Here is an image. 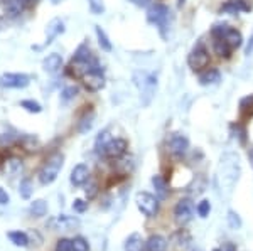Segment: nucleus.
<instances>
[{
    "mask_svg": "<svg viewBox=\"0 0 253 251\" xmlns=\"http://www.w3.org/2000/svg\"><path fill=\"white\" fill-rule=\"evenodd\" d=\"M133 83H135L138 93H140V100L144 107H149L152 98L157 93V76L154 72L147 71H135L133 72Z\"/></svg>",
    "mask_w": 253,
    "mask_h": 251,
    "instance_id": "3",
    "label": "nucleus"
},
{
    "mask_svg": "<svg viewBox=\"0 0 253 251\" xmlns=\"http://www.w3.org/2000/svg\"><path fill=\"white\" fill-rule=\"evenodd\" d=\"M126 148H128V143H126L125 139H112L108 142V145L105 147L103 153H101V157H105V159H112V160H117L120 159V157L125 155Z\"/></svg>",
    "mask_w": 253,
    "mask_h": 251,
    "instance_id": "13",
    "label": "nucleus"
},
{
    "mask_svg": "<svg viewBox=\"0 0 253 251\" xmlns=\"http://www.w3.org/2000/svg\"><path fill=\"white\" fill-rule=\"evenodd\" d=\"M88 209V201H83V199H75L73 202V211L78 213V214H83L84 211Z\"/></svg>",
    "mask_w": 253,
    "mask_h": 251,
    "instance_id": "40",
    "label": "nucleus"
},
{
    "mask_svg": "<svg viewBox=\"0 0 253 251\" xmlns=\"http://www.w3.org/2000/svg\"><path fill=\"white\" fill-rule=\"evenodd\" d=\"M81 83L86 88L88 91L96 93L105 88V74H103V68H96V70L88 71L86 74L81 78Z\"/></svg>",
    "mask_w": 253,
    "mask_h": 251,
    "instance_id": "11",
    "label": "nucleus"
},
{
    "mask_svg": "<svg viewBox=\"0 0 253 251\" xmlns=\"http://www.w3.org/2000/svg\"><path fill=\"white\" fill-rule=\"evenodd\" d=\"M240 176V159L235 153H224L221 157V164H219L218 177L221 182V187H228V191H231V187L236 184Z\"/></svg>",
    "mask_w": 253,
    "mask_h": 251,
    "instance_id": "2",
    "label": "nucleus"
},
{
    "mask_svg": "<svg viewBox=\"0 0 253 251\" xmlns=\"http://www.w3.org/2000/svg\"><path fill=\"white\" fill-rule=\"evenodd\" d=\"M29 213L34 217H44L47 214V202L44 199H36L34 202H31Z\"/></svg>",
    "mask_w": 253,
    "mask_h": 251,
    "instance_id": "28",
    "label": "nucleus"
},
{
    "mask_svg": "<svg viewBox=\"0 0 253 251\" xmlns=\"http://www.w3.org/2000/svg\"><path fill=\"white\" fill-rule=\"evenodd\" d=\"M64 32V22L61 19H52L51 22L47 24V27H46V46L47 44H51L52 40H54L56 37H58L59 34H63Z\"/></svg>",
    "mask_w": 253,
    "mask_h": 251,
    "instance_id": "18",
    "label": "nucleus"
},
{
    "mask_svg": "<svg viewBox=\"0 0 253 251\" xmlns=\"http://www.w3.org/2000/svg\"><path fill=\"white\" fill-rule=\"evenodd\" d=\"M135 204L138 208V211L144 214L145 217H156L159 213V199L156 196L149 192H137L135 194Z\"/></svg>",
    "mask_w": 253,
    "mask_h": 251,
    "instance_id": "7",
    "label": "nucleus"
},
{
    "mask_svg": "<svg viewBox=\"0 0 253 251\" xmlns=\"http://www.w3.org/2000/svg\"><path fill=\"white\" fill-rule=\"evenodd\" d=\"M32 192H34V187H32L31 179H22V180H20V185H19L20 197H22V199H31Z\"/></svg>",
    "mask_w": 253,
    "mask_h": 251,
    "instance_id": "30",
    "label": "nucleus"
},
{
    "mask_svg": "<svg viewBox=\"0 0 253 251\" xmlns=\"http://www.w3.org/2000/svg\"><path fill=\"white\" fill-rule=\"evenodd\" d=\"M54 251H73V240L61 238V240L56 243V250Z\"/></svg>",
    "mask_w": 253,
    "mask_h": 251,
    "instance_id": "39",
    "label": "nucleus"
},
{
    "mask_svg": "<svg viewBox=\"0 0 253 251\" xmlns=\"http://www.w3.org/2000/svg\"><path fill=\"white\" fill-rule=\"evenodd\" d=\"M7 165L10 167V174H17L19 171H22V164H20L19 160H15V159L7 162Z\"/></svg>",
    "mask_w": 253,
    "mask_h": 251,
    "instance_id": "42",
    "label": "nucleus"
},
{
    "mask_svg": "<svg viewBox=\"0 0 253 251\" xmlns=\"http://www.w3.org/2000/svg\"><path fill=\"white\" fill-rule=\"evenodd\" d=\"M89 180V169L86 164H78L73 167L71 176H69V182H71L75 187H81Z\"/></svg>",
    "mask_w": 253,
    "mask_h": 251,
    "instance_id": "14",
    "label": "nucleus"
},
{
    "mask_svg": "<svg viewBox=\"0 0 253 251\" xmlns=\"http://www.w3.org/2000/svg\"><path fill=\"white\" fill-rule=\"evenodd\" d=\"M31 84V78L24 72H3L0 74V88L5 90H24Z\"/></svg>",
    "mask_w": 253,
    "mask_h": 251,
    "instance_id": "9",
    "label": "nucleus"
},
{
    "mask_svg": "<svg viewBox=\"0 0 253 251\" xmlns=\"http://www.w3.org/2000/svg\"><path fill=\"white\" fill-rule=\"evenodd\" d=\"M194 213H196V208H194V202L189 199V197H184L175 204L174 208V219L177 222L179 226H186L187 222L193 221L194 217Z\"/></svg>",
    "mask_w": 253,
    "mask_h": 251,
    "instance_id": "10",
    "label": "nucleus"
},
{
    "mask_svg": "<svg viewBox=\"0 0 253 251\" xmlns=\"http://www.w3.org/2000/svg\"><path fill=\"white\" fill-rule=\"evenodd\" d=\"M93 125H95V111L86 110L83 115H81V118L78 121V133L84 135V133H88L89 130H91Z\"/></svg>",
    "mask_w": 253,
    "mask_h": 251,
    "instance_id": "21",
    "label": "nucleus"
},
{
    "mask_svg": "<svg viewBox=\"0 0 253 251\" xmlns=\"http://www.w3.org/2000/svg\"><path fill=\"white\" fill-rule=\"evenodd\" d=\"M20 108H24V110L29 111V113H36V115L42 111V107L34 100H22L20 101Z\"/></svg>",
    "mask_w": 253,
    "mask_h": 251,
    "instance_id": "33",
    "label": "nucleus"
},
{
    "mask_svg": "<svg viewBox=\"0 0 253 251\" xmlns=\"http://www.w3.org/2000/svg\"><path fill=\"white\" fill-rule=\"evenodd\" d=\"M211 37L226 40L233 51L238 49V47L243 44L242 32L233 29V27H230L228 24H214V26L211 27Z\"/></svg>",
    "mask_w": 253,
    "mask_h": 251,
    "instance_id": "6",
    "label": "nucleus"
},
{
    "mask_svg": "<svg viewBox=\"0 0 253 251\" xmlns=\"http://www.w3.org/2000/svg\"><path fill=\"white\" fill-rule=\"evenodd\" d=\"M167 147H169V152L172 153V157L182 159L189 150V140L182 133H172L167 140Z\"/></svg>",
    "mask_w": 253,
    "mask_h": 251,
    "instance_id": "12",
    "label": "nucleus"
},
{
    "mask_svg": "<svg viewBox=\"0 0 253 251\" xmlns=\"http://www.w3.org/2000/svg\"><path fill=\"white\" fill-rule=\"evenodd\" d=\"M10 202V196L7 194V191H3L2 187H0V204H9Z\"/></svg>",
    "mask_w": 253,
    "mask_h": 251,
    "instance_id": "44",
    "label": "nucleus"
},
{
    "mask_svg": "<svg viewBox=\"0 0 253 251\" xmlns=\"http://www.w3.org/2000/svg\"><path fill=\"white\" fill-rule=\"evenodd\" d=\"M240 113L243 116H248L253 113V95H248L242 98V101H240Z\"/></svg>",
    "mask_w": 253,
    "mask_h": 251,
    "instance_id": "31",
    "label": "nucleus"
},
{
    "mask_svg": "<svg viewBox=\"0 0 253 251\" xmlns=\"http://www.w3.org/2000/svg\"><path fill=\"white\" fill-rule=\"evenodd\" d=\"M98 182L95 180H88L86 184H84V194H86L88 201L89 199H95V197L98 196Z\"/></svg>",
    "mask_w": 253,
    "mask_h": 251,
    "instance_id": "36",
    "label": "nucleus"
},
{
    "mask_svg": "<svg viewBox=\"0 0 253 251\" xmlns=\"http://www.w3.org/2000/svg\"><path fill=\"white\" fill-rule=\"evenodd\" d=\"M95 32H96V39H98V44H100L101 51H107V52L112 51L113 46H112V40L108 39L107 32L101 29L100 26H95Z\"/></svg>",
    "mask_w": 253,
    "mask_h": 251,
    "instance_id": "29",
    "label": "nucleus"
},
{
    "mask_svg": "<svg viewBox=\"0 0 253 251\" xmlns=\"http://www.w3.org/2000/svg\"><path fill=\"white\" fill-rule=\"evenodd\" d=\"M147 22L156 26L162 37H167V31H169L170 24V10L164 3H154L147 10Z\"/></svg>",
    "mask_w": 253,
    "mask_h": 251,
    "instance_id": "5",
    "label": "nucleus"
},
{
    "mask_svg": "<svg viewBox=\"0 0 253 251\" xmlns=\"http://www.w3.org/2000/svg\"><path fill=\"white\" fill-rule=\"evenodd\" d=\"M112 133H110V130H101L100 133H98L96 140H95V152L98 153V155H101L105 150V147L108 145V142L112 140Z\"/></svg>",
    "mask_w": 253,
    "mask_h": 251,
    "instance_id": "27",
    "label": "nucleus"
},
{
    "mask_svg": "<svg viewBox=\"0 0 253 251\" xmlns=\"http://www.w3.org/2000/svg\"><path fill=\"white\" fill-rule=\"evenodd\" d=\"M231 132L235 133V137H238L242 143H245V140H247V137H245V135H247V133H245L242 125H238V123H236V125H231Z\"/></svg>",
    "mask_w": 253,
    "mask_h": 251,
    "instance_id": "41",
    "label": "nucleus"
},
{
    "mask_svg": "<svg viewBox=\"0 0 253 251\" xmlns=\"http://www.w3.org/2000/svg\"><path fill=\"white\" fill-rule=\"evenodd\" d=\"M145 250L147 251H166L167 240L162 234H152V236L145 241Z\"/></svg>",
    "mask_w": 253,
    "mask_h": 251,
    "instance_id": "22",
    "label": "nucleus"
},
{
    "mask_svg": "<svg viewBox=\"0 0 253 251\" xmlns=\"http://www.w3.org/2000/svg\"><path fill=\"white\" fill-rule=\"evenodd\" d=\"M7 238L10 240V243H14L15 246L19 248H27L31 245L29 240V233H24V231H10L7 234Z\"/></svg>",
    "mask_w": 253,
    "mask_h": 251,
    "instance_id": "24",
    "label": "nucleus"
},
{
    "mask_svg": "<svg viewBox=\"0 0 253 251\" xmlns=\"http://www.w3.org/2000/svg\"><path fill=\"white\" fill-rule=\"evenodd\" d=\"M128 2H132L137 7H147L150 3V0H128Z\"/></svg>",
    "mask_w": 253,
    "mask_h": 251,
    "instance_id": "46",
    "label": "nucleus"
},
{
    "mask_svg": "<svg viewBox=\"0 0 253 251\" xmlns=\"http://www.w3.org/2000/svg\"><path fill=\"white\" fill-rule=\"evenodd\" d=\"M80 93V88L78 86H66L63 91H61V101L63 103H68V101L75 100Z\"/></svg>",
    "mask_w": 253,
    "mask_h": 251,
    "instance_id": "32",
    "label": "nucleus"
},
{
    "mask_svg": "<svg viewBox=\"0 0 253 251\" xmlns=\"http://www.w3.org/2000/svg\"><path fill=\"white\" fill-rule=\"evenodd\" d=\"M64 167V155L61 152H54L52 155L47 157V160L44 162V165L39 171V182L42 185H49L52 184L58 176L61 174Z\"/></svg>",
    "mask_w": 253,
    "mask_h": 251,
    "instance_id": "4",
    "label": "nucleus"
},
{
    "mask_svg": "<svg viewBox=\"0 0 253 251\" xmlns=\"http://www.w3.org/2000/svg\"><path fill=\"white\" fill-rule=\"evenodd\" d=\"M73 251H89L88 241L84 240L83 236H76L75 240H73Z\"/></svg>",
    "mask_w": 253,
    "mask_h": 251,
    "instance_id": "37",
    "label": "nucleus"
},
{
    "mask_svg": "<svg viewBox=\"0 0 253 251\" xmlns=\"http://www.w3.org/2000/svg\"><path fill=\"white\" fill-rule=\"evenodd\" d=\"M187 64L193 71H203L210 64V54L203 42H198L187 56Z\"/></svg>",
    "mask_w": 253,
    "mask_h": 251,
    "instance_id": "8",
    "label": "nucleus"
},
{
    "mask_svg": "<svg viewBox=\"0 0 253 251\" xmlns=\"http://www.w3.org/2000/svg\"><path fill=\"white\" fill-rule=\"evenodd\" d=\"M250 3L248 0H226V2L221 5L219 12L221 14H230V15H236L240 12H250Z\"/></svg>",
    "mask_w": 253,
    "mask_h": 251,
    "instance_id": "15",
    "label": "nucleus"
},
{
    "mask_svg": "<svg viewBox=\"0 0 253 251\" xmlns=\"http://www.w3.org/2000/svg\"><path fill=\"white\" fill-rule=\"evenodd\" d=\"M152 185L156 189V197L159 201H166L169 197V184L162 176H154L152 177Z\"/></svg>",
    "mask_w": 253,
    "mask_h": 251,
    "instance_id": "19",
    "label": "nucleus"
},
{
    "mask_svg": "<svg viewBox=\"0 0 253 251\" xmlns=\"http://www.w3.org/2000/svg\"><path fill=\"white\" fill-rule=\"evenodd\" d=\"M196 213H198L199 217H208L211 213V202L208 199H203L198 206H196Z\"/></svg>",
    "mask_w": 253,
    "mask_h": 251,
    "instance_id": "35",
    "label": "nucleus"
},
{
    "mask_svg": "<svg viewBox=\"0 0 253 251\" xmlns=\"http://www.w3.org/2000/svg\"><path fill=\"white\" fill-rule=\"evenodd\" d=\"M214 251H238V248H236L235 243L228 241V243H223L221 248H218V250H214Z\"/></svg>",
    "mask_w": 253,
    "mask_h": 251,
    "instance_id": "43",
    "label": "nucleus"
},
{
    "mask_svg": "<svg viewBox=\"0 0 253 251\" xmlns=\"http://www.w3.org/2000/svg\"><path fill=\"white\" fill-rule=\"evenodd\" d=\"M42 68L44 71L51 72V74H56L58 71H61V68H63V58H61V54H58V52L47 54L42 61Z\"/></svg>",
    "mask_w": 253,
    "mask_h": 251,
    "instance_id": "17",
    "label": "nucleus"
},
{
    "mask_svg": "<svg viewBox=\"0 0 253 251\" xmlns=\"http://www.w3.org/2000/svg\"><path fill=\"white\" fill-rule=\"evenodd\" d=\"M221 81V72L218 70H205L199 74V84L201 86H211V84H218Z\"/></svg>",
    "mask_w": 253,
    "mask_h": 251,
    "instance_id": "20",
    "label": "nucleus"
},
{
    "mask_svg": "<svg viewBox=\"0 0 253 251\" xmlns=\"http://www.w3.org/2000/svg\"><path fill=\"white\" fill-rule=\"evenodd\" d=\"M96 68H101L100 61L95 58V54L91 52L88 44H81V46H78V49L75 51L71 61H69L68 74L73 76V78L81 79L88 71L96 70Z\"/></svg>",
    "mask_w": 253,
    "mask_h": 251,
    "instance_id": "1",
    "label": "nucleus"
},
{
    "mask_svg": "<svg viewBox=\"0 0 253 251\" xmlns=\"http://www.w3.org/2000/svg\"><path fill=\"white\" fill-rule=\"evenodd\" d=\"M145 241L138 233H132L125 240V251H144Z\"/></svg>",
    "mask_w": 253,
    "mask_h": 251,
    "instance_id": "23",
    "label": "nucleus"
},
{
    "mask_svg": "<svg viewBox=\"0 0 253 251\" xmlns=\"http://www.w3.org/2000/svg\"><path fill=\"white\" fill-rule=\"evenodd\" d=\"M47 224L54 229H64V231H68V229L76 228V226L80 224V221H78V217L68 216V214H59V216H56L54 219L49 221Z\"/></svg>",
    "mask_w": 253,
    "mask_h": 251,
    "instance_id": "16",
    "label": "nucleus"
},
{
    "mask_svg": "<svg viewBox=\"0 0 253 251\" xmlns=\"http://www.w3.org/2000/svg\"><path fill=\"white\" fill-rule=\"evenodd\" d=\"M2 164H3V159L0 157V169H2Z\"/></svg>",
    "mask_w": 253,
    "mask_h": 251,
    "instance_id": "47",
    "label": "nucleus"
},
{
    "mask_svg": "<svg viewBox=\"0 0 253 251\" xmlns=\"http://www.w3.org/2000/svg\"><path fill=\"white\" fill-rule=\"evenodd\" d=\"M191 234L186 231V229H179V231H175L174 234H172V243L177 248H187V246L191 245Z\"/></svg>",
    "mask_w": 253,
    "mask_h": 251,
    "instance_id": "26",
    "label": "nucleus"
},
{
    "mask_svg": "<svg viewBox=\"0 0 253 251\" xmlns=\"http://www.w3.org/2000/svg\"><path fill=\"white\" fill-rule=\"evenodd\" d=\"M213 47H214L216 54H218L219 58H224V59L230 58L231 52H233L230 44H228L226 40H223V39H213Z\"/></svg>",
    "mask_w": 253,
    "mask_h": 251,
    "instance_id": "25",
    "label": "nucleus"
},
{
    "mask_svg": "<svg viewBox=\"0 0 253 251\" xmlns=\"http://www.w3.org/2000/svg\"><path fill=\"white\" fill-rule=\"evenodd\" d=\"M88 7H89V12H91L93 15L105 14V3H103V0H88Z\"/></svg>",
    "mask_w": 253,
    "mask_h": 251,
    "instance_id": "34",
    "label": "nucleus"
},
{
    "mask_svg": "<svg viewBox=\"0 0 253 251\" xmlns=\"http://www.w3.org/2000/svg\"><path fill=\"white\" fill-rule=\"evenodd\" d=\"M228 226L231 229H240L242 228V219L235 211H228Z\"/></svg>",
    "mask_w": 253,
    "mask_h": 251,
    "instance_id": "38",
    "label": "nucleus"
},
{
    "mask_svg": "<svg viewBox=\"0 0 253 251\" xmlns=\"http://www.w3.org/2000/svg\"><path fill=\"white\" fill-rule=\"evenodd\" d=\"M252 52H253V34H252V37L248 39L247 47H245V54H247V56H250Z\"/></svg>",
    "mask_w": 253,
    "mask_h": 251,
    "instance_id": "45",
    "label": "nucleus"
}]
</instances>
